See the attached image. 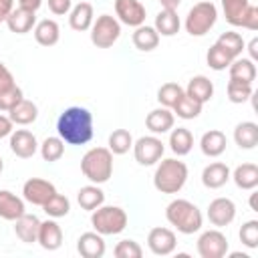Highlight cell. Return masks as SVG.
I'll return each instance as SVG.
<instances>
[{"mask_svg":"<svg viewBox=\"0 0 258 258\" xmlns=\"http://www.w3.org/2000/svg\"><path fill=\"white\" fill-rule=\"evenodd\" d=\"M56 133L69 145H85L93 139V113L87 107H67L56 119Z\"/></svg>","mask_w":258,"mask_h":258,"instance_id":"1","label":"cell"},{"mask_svg":"<svg viewBox=\"0 0 258 258\" xmlns=\"http://www.w3.org/2000/svg\"><path fill=\"white\" fill-rule=\"evenodd\" d=\"M165 218L181 234H196L202 230V224H204V216L200 208L189 200H181V198L167 204Z\"/></svg>","mask_w":258,"mask_h":258,"instance_id":"2","label":"cell"},{"mask_svg":"<svg viewBox=\"0 0 258 258\" xmlns=\"http://www.w3.org/2000/svg\"><path fill=\"white\" fill-rule=\"evenodd\" d=\"M187 181V165L175 157L159 159L155 173H153V185L161 194H177Z\"/></svg>","mask_w":258,"mask_h":258,"instance_id":"3","label":"cell"},{"mask_svg":"<svg viewBox=\"0 0 258 258\" xmlns=\"http://www.w3.org/2000/svg\"><path fill=\"white\" fill-rule=\"evenodd\" d=\"M81 171L91 183H105L113 175V153L109 147H91L81 159Z\"/></svg>","mask_w":258,"mask_h":258,"instance_id":"4","label":"cell"},{"mask_svg":"<svg viewBox=\"0 0 258 258\" xmlns=\"http://www.w3.org/2000/svg\"><path fill=\"white\" fill-rule=\"evenodd\" d=\"M127 212L119 206H99L91 212V226L101 236H115L127 228Z\"/></svg>","mask_w":258,"mask_h":258,"instance_id":"5","label":"cell"},{"mask_svg":"<svg viewBox=\"0 0 258 258\" xmlns=\"http://www.w3.org/2000/svg\"><path fill=\"white\" fill-rule=\"evenodd\" d=\"M216 20H218V8H216V4L210 2V0H202V2H198V4H194L189 8L183 26H185V32L187 34H191V36H204V34H208L214 28Z\"/></svg>","mask_w":258,"mask_h":258,"instance_id":"6","label":"cell"},{"mask_svg":"<svg viewBox=\"0 0 258 258\" xmlns=\"http://www.w3.org/2000/svg\"><path fill=\"white\" fill-rule=\"evenodd\" d=\"M91 42L97 48H109L113 46L121 36V22L111 14H101L91 24Z\"/></svg>","mask_w":258,"mask_h":258,"instance_id":"7","label":"cell"},{"mask_svg":"<svg viewBox=\"0 0 258 258\" xmlns=\"http://www.w3.org/2000/svg\"><path fill=\"white\" fill-rule=\"evenodd\" d=\"M165 145L155 135H143L137 141H133V155L139 165H155L163 157Z\"/></svg>","mask_w":258,"mask_h":258,"instance_id":"8","label":"cell"},{"mask_svg":"<svg viewBox=\"0 0 258 258\" xmlns=\"http://www.w3.org/2000/svg\"><path fill=\"white\" fill-rule=\"evenodd\" d=\"M228 246V238L220 230H206L198 238V254L202 258H224Z\"/></svg>","mask_w":258,"mask_h":258,"instance_id":"9","label":"cell"},{"mask_svg":"<svg viewBox=\"0 0 258 258\" xmlns=\"http://www.w3.org/2000/svg\"><path fill=\"white\" fill-rule=\"evenodd\" d=\"M54 194H56L54 183H50L48 179H42V177H30L22 185V198H24V202H28L32 206L42 208L48 202V198H52Z\"/></svg>","mask_w":258,"mask_h":258,"instance_id":"10","label":"cell"},{"mask_svg":"<svg viewBox=\"0 0 258 258\" xmlns=\"http://www.w3.org/2000/svg\"><path fill=\"white\" fill-rule=\"evenodd\" d=\"M147 246L155 256H169L177 246L175 232L169 228H161V226L151 228L147 234Z\"/></svg>","mask_w":258,"mask_h":258,"instance_id":"11","label":"cell"},{"mask_svg":"<svg viewBox=\"0 0 258 258\" xmlns=\"http://www.w3.org/2000/svg\"><path fill=\"white\" fill-rule=\"evenodd\" d=\"M236 218V204L230 198H216L208 206V220L216 228L230 226Z\"/></svg>","mask_w":258,"mask_h":258,"instance_id":"12","label":"cell"},{"mask_svg":"<svg viewBox=\"0 0 258 258\" xmlns=\"http://www.w3.org/2000/svg\"><path fill=\"white\" fill-rule=\"evenodd\" d=\"M115 14L117 20L127 26H141L145 24V6L139 0H115Z\"/></svg>","mask_w":258,"mask_h":258,"instance_id":"13","label":"cell"},{"mask_svg":"<svg viewBox=\"0 0 258 258\" xmlns=\"http://www.w3.org/2000/svg\"><path fill=\"white\" fill-rule=\"evenodd\" d=\"M10 151L20 157V159H28L38 151V141L34 137V133L26 131V129H16L10 133Z\"/></svg>","mask_w":258,"mask_h":258,"instance_id":"14","label":"cell"},{"mask_svg":"<svg viewBox=\"0 0 258 258\" xmlns=\"http://www.w3.org/2000/svg\"><path fill=\"white\" fill-rule=\"evenodd\" d=\"M105 250H107V246L99 232H85L77 240V252L83 258H103Z\"/></svg>","mask_w":258,"mask_h":258,"instance_id":"15","label":"cell"},{"mask_svg":"<svg viewBox=\"0 0 258 258\" xmlns=\"http://www.w3.org/2000/svg\"><path fill=\"white\" fill-rule=\"evenodd\" d=\"M34 24H36V12L28 10V8H22V6L14 8L10 12V16L6 18V26L14 34H26L34 28Z\"/></svg>","mask_w":258,"mask_h":258,"instance_id":"16","label":"cell"},{"mask_svg":"<svg viewBox=\"0 0 258 258\" xmlns=\"http://www.w3.org/2000/svg\"><path fill=\"white\" fill-rule=\"evenodd\" d=\"M36 242H38L44 250H48V252H52V250H58V248H60V244H62V230H60V226L56 224V220H54V218L40 222Z\"/></svg>","mask_w":258,"mask_h":258,"instance_id":"17","label":"cell"},{"mask_svg":"<svg viewBox=\"0 0 258 258\" xmlns=\"http://www.w3.org/2000/svg\"><path fill=\"white\" fill-rule=\"evenodd\" d=\"M173 121H175V115L173 111H169L167 107H159V109H153L147 113L145 117V125L147 129L153 133V135H163L167 131L173 129Z\"/></svg>","mask_w":258,"mask_h":258,"instance_id":"18","label":"cell"},{"mask_svg":"<svg viewBox=\"0 0 258 258\" xmlns=\"http://www.w3.org/2000/svg\"><path fill=\"white\" fill-rule=\"evenodd\" d=\"M228 179H230V167L222 161H214V163L206 165L202 171V183L208 189H218V187L226 185Z\"/></svg>","mask_w":258,"mask_h":258,"instance_id":"19","label":"cell"},{"mask_svg":"<svg viewBox=\"0 0 258 258\" xmlns=\"http://www.w3.org/2000/svg\"><path fill=\"white\" fill-rule=\"evenodd\" d=\"M24 200L8 189H0V218L14 222L24 214Z\"/></svg>","mask_w":258,"mask_h":258,"instance_id":"20","label":"cell"},{"mask_svg":"<svg viewBox=\"0 0 258 258\" xmlns=\"http://www.w3.org/2000/svg\"><path fill=\"white\" fill-rule=\"evenodd\" d=\"M69 24L73 30L77 32H85L91 28L93 20H95V12H93V4L89 2H79L69 10Z\"/></svg>","mask_w":258,"mask_h":258,"instance_id":"21","label":"cell"},{"mask_svg":"<svg viewBox=\"0 0 258 258\" xmlns=\"http://www.w3.org/2000/svg\"><path fill=\"white\" fill-rule=\"evenodd\" d=\"M38 228H40V220L34 214H22L18 220H14V232L20 238V242L24 244H34L38 238Z\"/></svg>","mask_w":258,"mask_h":258,"instance_id":"22","label":"cell"},{"mask_svg":"<svg viewBox=\"0 0 258 258\" xmlns=\"http://www.w3.org/2000/svg\"><path fill=\"white\" fill-rule=\"evenodd\" d=\"M185 95L204 105L214 97V83L206 75H196L189 79V83L185 87Z\"/></svg>","mask_w":258,"mask_h":258,"instance_id":"23","label":"cell"},{"mask_svg":"<svg viewBox=\"0 0 258 258\" xmlns=\"http://www.w3.org/2000/svg\"><path fill=\"white\" fill-rule=\"evenodd\" d=\"M200 149L208 157H218L226 151V135L220 129H210L200 139Z\"/></svg>","mask_w":258,"mask_h":258,"instance_id":"24","label":"cell"},{"mask_svg":"<svg viewBox=\"0 0 258 258\" xmlns=\"http://www.w3.org/2000/svg\"><path fill=\"white\" fill-rule=\"evenodd\" d=\"M250 6H252L250 0H222L224 18L232 26H244V20H246Z\"/></svg>","mask_w":258,"mask_h":258,"instance_id":"25","label":"cell"},{"mask_svg":"<svg viewBox=\"0 0 258 258\" xmlns=\"http://www.w3.org/2000/svg\"><path fill=\"white\" fill-rule=\"evenodd\" d=\"M179 26H181V20H179V16H177L175 10H165V8H161V10L157 12L153 28L157 30L159 36H173V34L179 32Z\"/></svg>","mask_w":258,"mask_h":258,"instance_id":"26","label":"cell"},{"mask_svg":"<svg viewBox=\"0 0 258 258\" xmlns=\"http://www.w3.org/2000/svg\"><path fill=\"white\" fill-rule=\"evenodd\" d=\"M34 38L40 46H54L60 38V28L54 20L44 18L34 24Z\"/></svg>","mask_w":258,"mask_h":258,"instance_id":"27","label":"cell"},{"mask_svg":"<svg viewBox=\"0 0 258 258\" xmlns=\"http://www.w3.org/2000/svg\"><path fill=\"white\" fill-rule=\"evenodd\" d=\"M234 141L240 149H254L258 145V125L254 121H242L234 129Z\"/></svg>","mask_w":258,"mask_h":258,"instance_id":"28","label":"cell"},{"mask_svg":"<svg viewBox=\"0 0 258 258\" xmlns=\"http://www.w3.org/2000/svg\"><path fill=\"white\" fill-rule=\"evenodd\" d=\"M77 202L83 210L87 212H93L97 210L99 206L105 204V191L97 185V183H91V185H83L79 191H77Z\"/></svg>","mask_w":258,"mask_h":258,"instance_id":"29","label":"cell"},{"mask_svg":"<svg viewBox=\"0 0 258 258\" xmlns=\"http://www.w3.org/2000/svg\"><path fill=\"white\" fill-rule=\"evenodd\" d=\"M131 40H133V44H135L137 50H141V52H149V50L157 48V44H159V34H157V30H155L153 26L141 24V26L135 28Z\"/></svg>","mask_w":258,"mask_h":258,"instance_id":"30","label":"cell"},{"mask_svg":"<svg viewBox=\"0 0 258 258\" xmlns=\"http://www.w3.org/2000/svg\"><path fill=\"white\" fill-rule=\"evenodd\" d=\"M8 113H10L8 117H10L12 123H16V125H30V123H34L36 117H38V107H36L32 101L22 99V101H18Z\"/></svg>","mask_w":258,"mask_h":258,"instance_id":"31","label":"cell"},{"mask_svg":"<svg viewBox=\"0 0 258 258\" xmlns=\"http://www.w3.org/2000/svg\"><path fill=\"white\" fill-rule=\"evenodd\" d=\"M194 147V135L187 127H177V129H171L169 133V149L177 155V157H183L191 151Z\"/></svg>","mask_w":258,"mask_h":258,"instance_id":"32","label":"cell"},{"mask_svg":"<svg viewBox=\"0 0 258 258\" xmlns=\"http://www.w3.org/2000/svg\"><path fill=\"white\" fill-rule=\"evenodd\" d=\"M230 177L240 189H254L258 185V165L242 163L234 169V173H230Z\"/></svg>","mask_w":258,"mask_h":258,"instance_id":"33","label":"cell"},{"mask_svg":"<svg viewBox=\"0 0 258 258\" xmlns=\"http://www.w3.org/2000/svg\"><path fill=\"white\" fill-rule=\"evenodd\" d=\"M228 73H230V79L234 81H242V83H254L256 79V64L254 60L250 58H234L228 67Z\"/></svg>","mask_w":258,"mask_h":258,"instance_id":"34","label":"cell"},{"mask_svg":"<svg viewBox=\"0 0 258 258\" xmlns=\"http://www.w3.org/2000/svg\"><path fill=\"white\" fill-rule=\"evenodd\" d=\"M216 44H218L220 48H224V50H226V52H228L232 58H238V56L242 54L244 46H246L244 38H242L238 32H232V30H228V32H222V34L218 36Z\"/></svg>","mask_w":258,"mask_h":258,"instance_id":"35","label":"cell"},{"mask_svg":"<svg viewBox=\"0 0 258 258\" xmlns=\"http://www.w3.org/2000/svg\"><path fill=\"white\" fill-rule=\"evenodd\" d=\"M202 103H198L196 99H191V97H187L185 95V91H183V95L177 99V103L171 107L173 109V113L179 117V119H196L200 113H202Z\"/></svg>","mask_w":258,"mask_h":258,"instance_id":"36","label":"cell"},{"mask_svg":"<svg viewBox=\"0 0 258 258\" xmlns=\"http://www.w3.org/2000/svg\"><path fill=\"white\" fill-rule=\"evenodd\" d=\"M133 147V137L127 129H115L109 135V151L113 155H123Z\"/></svg>","mask_w":258,"mask_h":258,"instance_id":"37","label":"cell"},{"mask_svg":"<svg viewBox=\"0 0 258 258\" xmlns=\"http://www.w3.org/2000/svg\"><path fill=\"white\" fill-rule=\"evenodd\" d=\"M42 210H44V214L48 216V218H64L69 212H71V202H69V198L67 196H62V194H54L52 198H48V202L42 206Z\"/></svg>","mask_w":258,"mask_h":258,"instance_id":"38","label":"cell"},{"mask_svg":"<svg viewBox=\"0 0 258 258\" xmlns=\"http://www.w3.org/2000/svg\"><path fill=\"white\" fill-rule=\"evenodd\" d=\"M38 149H40L42 159L48 161V163H52V161H58L62 157V153H64V141L60 137H46L38 145Z\"/></svg>","mask_w":258,"mask_h":258,"instance_id":"39","label":"cell"},{"mask_svg":"<svg viewBox=\"0 0 258 258\" xmlns=\"http://www.w3.org/2000/svg\"><path fill=\"white\" fill-rule=\"evenodd\" d=\"M226 91H228V99L232 103H236V105L246 103L254 93L252 83H242V81H234V79L228 81V89Z\"/></svg>","mask_w":258,"mask_h":258,"instance_id":"40","label":"cell"},{"mask_svg":"<svg viewBox=\"0 0 258 258\" xmlns=\"http://www.w3.org/2000/svg\"><path fill=\"white\" fill-rule=\"evenodd\" d=\"M206 60H208V67L214 69V71H226L230 67V62L234 60L224 48H220L216 42L210 46L208 54H206Z\"/></svg>","mask_w":258,"mask_h":258,"instance_id":"41","label":"cell"},{"mask_svg":"<svg viewBox=\"0 0 258 258\" xmlns=\"http://www.w3.org/2000/svg\"><path fill=\"white\" fill-rule=\"evenodd\" d=\"M181 95H183V89L177 83H163L157 89V101L161 103V107H167V109H171Z\"/></svg>","mask_w":258,"mask_h":258,"instance_id":"42","label":"cell"},{"mask_svg":"<svg viewBox=\"0 0 258 258\" xmlns=\"http://www.w3.org/2000/svg\"><path fill=\"white\" fill-rule=\"evenodd\" d=\"M115 256L117 258H141L143 256V248L135 242V240H121V242H117V246H115Z\"/></svg>","mask_w":258,"mask_h":258,"instance_id":"43","label":"cell"},{"mask_svg":"<svg viewBox=\"0 0 258 258\" xmlns=\"http://www.w3.org/2000/svg\"><path fill=\"white\" fill-rule=\"evenodd\" d=\"M240 242L246 248H256L258 246V220H248L240 228Z\"/></svg>","mask_w":258,"mask_h":258,"instance_id":"44","label":"cell"},{"mask_svg":"<svg viewBox=\"0 0 258 258\" xmlns=\"http://www.w3.org/2000/svg\"><path fill=\"white\" fill-rule=\"evenodd\" d=\"M22 89L18 85L6 89V91H0V111H10L18 101H22Z\"/></svg>","mask_w":258,"mask_h":258,"instance_id":"45","label":"cell"},{"mask_svg":"<svg viewBox=\"0 0 258 258\" xmlns=\"http://www.w3.org/2000/svg\"><path fill=\"white\" fill-rule=\"evenodd\" d=\"M46 2H48V10L56 16L67 14L71 10V4H73V0H46Z\"/></svg>","mask_w":258,"mask_h":258,"instance_id":"46","label":"cell"},{"mask_svg":"<svg viewBox=\"0 0 258 258\" xmlns=\"http://www.w3.org/2000/svg\"><path fill=\"white\" fill-rule=\"evenodd\" d=\"M14 85L16 83H14V77H12L10 69L4 62H0V91H6L10 87H14Z\"/></svg>","mask_w":258,"mask_h":258,"instance_id":"47","label":"cell"},{"mask_svg":"<svg viewBox=\"0 0 258 258\" xmlns=\"http://www.w3.org/2000/svg\"><path fill=\"white\" fill-rule=\"evenodd\" d=\"M242 28H248V30H258V6H250L248 14H246V20H244V26Z\"/></svg>","mask_w":258,"mask_h":258,"instance_id":"48","label":"cell"},{"mask_svg":"<svg viewBox=\"0 0 258 258\" xmlns=\"http://www.w3.org/2000/svg\"><path fill=\"white\" fill-rule=\"evenodd\" d=\"M12 121H10V117H6V115H0V139L2 137H8L14 129H12Z\"/></svg>","mask_w":258,"mask_h":258,"instance_id":"49","label":"cell"},{"mask_svg":"<svg viewBox=\"0 0 258 258\" xmlns=\"http://www.w3.org/2000/svg\"><path fill=\"white\" fill-rule=\"evenodd\" d=\"M12 10H14V0H0V22H6Z\"/></svg>","mask_w":258,"mask_h":258,"instance_id":"50","label":"cell"},{"mask_svg":"<svg viewBox=\"0 0 258 258\" xmlns=\"http://www.w3.org/2000/svg\"><path fill=\"white\" fill-rule=\"evenodd\" d=\"M18 6H22V8H28V10H38L40 6H42V0H18Z\"/></svg>","mask_w":258,"mask_h":258,"instance_id":"51","label":"cell"},{"mask_svg":"<svg viewBox=\"0 0 258 258\" xmlns=\"http://www.w3.org/2000/svg\"><path fill=\"white\" fill-rule=\"evenodd\" d=\"M248 52H250V60H256V58H258V38H252V40H250Z\"/></svg>","mask_w":258,"mask_h":258,"instance_id":"52","label":"cell"},{"mask_svg":"<svg viewBox=\"0 0 258 258\" xmlns=\"http://www.w3.org/2000/svg\"><path fill=\"white\" fill-rule=\"evenodd\" d=\"M159 4L165 10H177V6L181 4V0H159Z\"/></svg>","mask_w":258,"mask_h":258,"instance_id":"53","label":"cell"},{"mask_svg":"<svg viewBox=\"0 0 258 258\" xmlns=\"http://www.w3.org/2000/svg\"><path fill=\"white\" fill-rule=\"evenodd\" d=\"M250 208L256 210V194H252V198H250Z\"/></svg>","mask_w":258,"mask_h":258,"instance_id":"54","label":"cell"},{"mask_svg":"<svg viewBox=\"0 0 258 258\" xmlns=\"http://www.w3.org/2000/svg\"><path fill=\"white\" fill-rule=\"evenodd\" d=\"M2 171H4V159L0 157V173H2Z\"/></svg>","mask_w":258,"mask_h":258,"instance_id":"55","label":"cell"}]
</instances>
